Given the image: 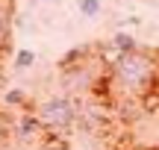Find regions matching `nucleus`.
I'll use <instances>...</instances> for the list:
<instances>
[{
    "instance_id": "obj_2",
    "label": "nucleus",
    "mask_w": 159,
    "mask_h": 150,
    "mask_svg": "<svg viewBox=\"0 0 159 150\" xmlns=\"http://www.w3.org/2000/svg\"><path fill=\"white\" fill-rule=\"evenodd\" d=\"M35 121L44 127V133H65L77 121V103L68 94L47 97V100H41L35 106Z\"/></svg>"
},
{
    "instance_id": "obj_3",
    "label": "nucleus",
    "mask_w": 159,
    "mask_h": 150,
    "mask_svg": "<svg viewBox=\"0 0 159 150\" xmlns=\"http://www.w3.org/2000/svg\"><path fill=\"white\" fill-rule=\"evenodd\" d=\"M15 135L24 144L27 141H39V139H44V127L35 121V115H24L21 121H15Z\"/></svg>"
},
{
    "instance_id": "obj_5",
    "label": "nucleus",
    "mask_w": 159,
    "mask_h": 150,
    "mask_svg": "<svg viewBox=\"0 0 159 150\" xmlns=\"http://www.w3.org/2000/svg\"><path fill=\"white\" fill-rule=\"evenodd\" d=\"M112 47H115V53H133L139 47V41H136V35H130V33H115L112 35Z\"/></svg>"
},
{
    "instance_id": "obj_6",
    "label": "nucleus",
    "mask_w": 159,
    "mask_h": 150,
    "mask_svg": "<svg viewBox=\"0 0 159 150\" xmlns=\"http://www.w3.org/2000/svg\"><path fill=\"white\" fill-rule=\"evenodd\" d=\"M41 150H71V141L65 139V135L59 133H44V139H41Z\"/></svg>"
},
{
    "instance_id": "obj_9",
    "label": "nucleus",
    "mask_w": 159,
    "mask_h": 150,
    "mask_svg": "<svg viewBox=\"0 0 159 150\" xmlns=\"http://www.w3.org/2000/svg\"><path fill=\"white\" fill-rule=\"evenodd\" d=\"M77 9L83 12L85 18H97L103 12V0H77Z\"/></svg>"
},
{
    "instance_id": "obj_4",
    "label": "nucleus",
    "mask_w": 159,
    "mask_h": 150,
    "mask_svg": "<svg viewBox=\"0 0 159 150\" xmlns=\"http://www.w3.org/2000/svg\"><path fill=\"white\" fill-rule=\"evenodd\" d=\"M91 56V47L89 44H80V47H71L62 59H59V71H68V68H77V65H85V59Z\"/></svg>"
},
{
    "instance_id": "obj_8",
    "label": "nucleus",
    "mask_w": 159,
    "mask_h": 150,
    "mask_svg": "<svg viewBox=\"0 0 159 150\" xmlns=\"http://www.w3.org/2000/svg\"><path fill=\"white\" fill-rule=\"evenodd\" d=\"M12 133H15V121H12L6 112H0V150L9 147L6 141H9V135H12Z\"/></svg>"
},
{
    "instance_id": "obj_1",
    "label": "nucleus",
    "mask_w": 159,
    "mask_h": 150,
    "mask_svg": "<svg viewBox=\"0 0 159 150\" xmlns=\"http://www.w3.org/2000/svg\"><path fill=\"white\" fill-rule=\"evenodd\" d=\"M109 82H115L118 88H124V94H142L156 91V82H159V62L150 50H142L136 47L133 53H121L112 65H109Z\"/></svg>"
},
{
    "instance_id": "obj_10",
    "label": "nucleus",
    "mask_w": 159,
    "mask_h": 150,
    "mask_svg": "<svg viewBox=\"0 0 159 150\" xmlns=\"http://www.w3.org/2000/svg\"><path fill=\"white\" fill-rule=\"evenodd\" d=\"M6 103H15V106H21V103H27V97H24V91H21V88H12V91L6 94Z\"/></svg>"
},
{
    "instance_id": "obj_7",
    "label": "nucleus",
    "mask_w": 159,
    "mask_h": 150,
    "mask_svg": "<svg viewBox=\"0 0 159 150\" xmlns=\"http://www.w3.org/2000/svg\"><path fill=\"white\" fill-rule=\"evenodd\" d=\"M33 65H35V53L30 50V47L15 50V59H12V68H15V71H30Z\"/></svg>"
}]
</instances>
